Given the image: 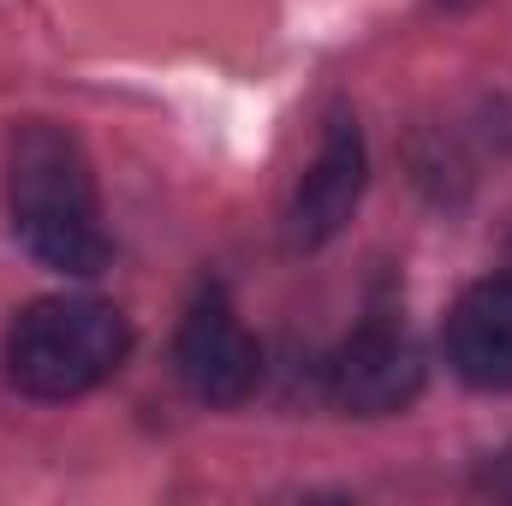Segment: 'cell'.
I'll return each mask as SVG.
<instances>
[{
  "mask_svg": "<svg viewBox=\"0 0 512 506\" xmlns=\"http://www.w3.org/2000/svg\"><path fill=\"white\" fill-rule=\"evenodd\" d=\"M6 215L12 239L54 274L90 280L114 262L90 155L54 120H18L6 137Z\"/></svg>",
  "mask_w": 512,
  "mask_h": 506,
  "instance_id": "cell-1",
  "label": "cell"
},
{
  "mask_svg": "<svg viewBox=\"0 0 512 506\" xmlns=\"http://www.w3.org/2000/svg\"><path fill=\"white\" fill-rule=\"evenodd\" d=\"M131 358V322L102 298H36L12 316L0 364L30 399H78Z\"/></svg>",
  "mask_w": 512,
  "mask_h": 506,
  "instance_id": "cell-2",
  "label": "cell"
},
{
  "mask_svg": "<svg viewBox=\"0 0 512 506\" xmlns=\"http://www.w3.org/2000/svg\"><path fill=\"white\" fill-rule=\"evenodd\" d=\"M173 376L197 405H239L256 393L262 376V346L239 322L233 298L221 286H203L173 334Z\"/></svg>",
  "mask_w": 512,
  "mask_h": 506,
  "instance_id": "cell-3",
  "label": "cell"
},
{
  "mask_svg": "<svg viewBox=\"0 0 512 506\" xmlns=\"http://www.w3.org/2000/svg\"><path fill=\"white\" fill-rule=\"evenodd\" d=\"M328 393L352 417H393V411H405L423 393V352H417V340L393 316H370L328 358Z\"/></svg>",
  "mask_w": 512,
  "mask_h": 506,
  "instance_id": "cell-4",
  "label": "cell"
},
{
  "mask_svg": "<svg viewBox=\"0 0 512 506\" xmlns=\"http://www.w3.org/2000/svg\"><path fill=\"white\" fill-rule=\"evenodd\" d=\"M364 185H370V155H364V131L358 120L334 114L298 191H292V209H286V245L292 251H322L328 239L346 233V221L358 215L364 203Z\"/></svg>",
  "mask_w": 512,
  "mask_h": 506,
  "instance_id": "cell-5",
  "label": "cell"
},
{
  "mask_svg": "<svg viewBox=\"0 0 512 506\" xmlns=\"http://www.w3.org/2000/svg\"><path fill=\"white\" fill-rule=\"evenodd\" d=\"M447 370L477 393H512V274H489L465 286L441 328Z\"/></svg>",
  "mask_w": 512,
  "mask_h": 506,
  "instance_id": "cell-6",
  "label": "cell"
},
{
  "mask_svg": "<svg viewBox=\"0 0 512 506\" xmlns=\"http://www.w3.org/2000/svg\"><path fill=\"white\" fill-rule=\"evenodd\" d=\"M477 489H483V495H495V501H512V447L489 453V459L477 465Z\"/></svg>",
  "mask_w": 512,
  "mask_h": 506,
  "instance_id": "cell-7",
  "label": "cell"
},
{
  "mask_svg": "<svg viewBox=\"0 0 512 506\" xmlns=\"http://www.w3.org/2000/svg\"><path fill=\"white\" fill-rule=\"evenodd\" d=\"M507 274H512V233H507Z\"/></svg>",
  "mask_w": 512,
  "mask_h": 506,
  "instance_id": "cell-8",
  "label": "cell"
}]
</instances>
